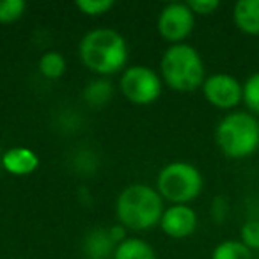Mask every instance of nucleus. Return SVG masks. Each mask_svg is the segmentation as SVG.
<instances>
[{"instance_id":"9","label":"nucleus","mask_w":259,"mask_h":259,"mask_svg":"<svg viewBox=\"0 0 259 259\" xmlns=\"http://www.w3.org/2000/svg\"><path fill=\"white\" fill-rule=\"evenodd\" d=\"M197 227V215L187 204H174L162 215V229L172 238H187Z\"/></svg>"},{"instance_id":"18","label":"nucleus","mask_w":259,"mask_h":259,"mask_svg":"<svg viewBox=\"0 0 259 259\" xmlns=\"http://www.w3.org/2000/svg\"><path fill=\"white\" fill-rule=\"evenodd\" d=\"M25 11L23 0H0V23L16 22Z\"/></svg>"},{"instance_id":"20","label":"nucleus","mask_w":259,"mask_h":259,"mask_svg":"<svg viewBox=\"0 0 259 259\" xmlns=\"http://www.w3.org/2000/svg\"><path fill=\"white\" fill-rule=\"evenodd\" d=\"M76 8L89 16H98L107 13L110 8H114V2L112 0H78Z\"/></svg>"},{"instance_id":"23","label":"nucleus","mask_w":259,"mask_h":259,"mask_svg":"<svg viewBox=\"0 0 259 259\" xmlns=\"http://www.w3.org/2000/svg\"><path fill=\"white\" fill-rule=\"evenodd\" d=\"M110 236L114 241H124V226H115L110 229Z\"/></svg>"},{"instance_id":"5","label":"nucleus","mask_w":259,"mask_h":259,"mask_svg":"<svg viewBox=\"0 0 259 259\" xmlns=\"http://www.w3.org/2000/svg\"><path fill=\"white\" fill-rule=\"evenodd\" d=\"M158 190L174 204L194 201L202 190V176L199 169L187 162H174L160 170Z\"/></svg>"},{"instance_id":"21","label":"nucleus","mask_w":259,"mask_h":259,"mask_svg":"<svg viewBox=\"0 0 259 259\" xmlns=\"http://www.w3.org/2000/svg\"><path fill=\"white\" fill-rule=\"evenodd\" d=\"M188 8L194 15H211L213 11L219 9V2L217 0H190Z\"/></svg>"},{"instance_id":"12","label":"nucleus","mask_w":259,"mask_h":259,"mask_svg":"<svg viewBox=\"0 0 259 259\" xmlns=\"http://www.w3.org/2000/svg\"><path fill=\"white\" fill-rule=\"evenodd\" d=\"M114 243L110 231L105 229H94L87 234L85 241H83V252H85L87 259H108L114 250Z\"/></svg>"},{"instance_id":"4","label":"nucleus","mask_w":259,"mask_h":259,"mask_svg":"<svg viewBox=\"0 0 259 259\" xmlns=\"http://www.w3.org/2000/svg\"><path fill=\"white\" fill-rule=\"evenodd\" d=\"M162 75L174 91H195L204 83V62L195 48L178 43L163 54Z\"/></svg>"},{"instance_id":"17","label":"nucleus","mask_w":259,"mask_h":259,"mask_svg":"<svg viewBox=\"0 0 259 259\" xmlns=\"http://www.w3.org/2000/svg\"><path fill=\"white\" fill-rule=\"evenodd\" d=\"M241 101L245 103V107L252 112V115H259V71L250 75L243 83V98Z\"/></svg>"},{"instance_id":"7","label":"nucleus","mask_w":259,"mask_h":259,"mask_svg":"<svg viewBox=\"0 0 259 259\" xmlns=\"http://www.w3.org/2000/svg\"><path fill=\"white\" fill-rule=\"evenodd\" d=\"M202 93L213 107L229 110L236 107L243 98V83L226 73H217L204 80Z\"/></svg>"},{"instance_id":"25","label":"nucleus","mask_w":259,"mask_h":259,"mask_svg":"<svg viewBox=\"0 0 259 259\" xmlns=\"http://www.w3.org/2000/svg\"><path fill=\"white\" fill-rule=\"evenodd\" d=\"M257 126H259V115H257Z\"/></svg>"},{"instance_id":"1","label":"nucleus","mask_w":259,"mask_h":259,"mask_svg":"<svg viewBox=\"0 0 259 259\" xmlns=\"http://www.w3.org/2000/svg\"><path fill=\"white\" fill-rule=\"evenodd\" d=\"M80 59L93 71L110 75L126 64L128 47L124 37L115 30L96 29L80 41Z\"/></svg>"},{"instance_id":"22","label":"nucleus","mask_w":259,"mask_h":259,"mask_svg":"<svg viewBox=\"0 0 259 259\" xmlns=\"http://www.w3.org/2000/svg\"><path fill=\"white\" fill-rule=\"evenodd\" d=\"M211 213L215 217L217 222H222L227 215V201L224 197H217L213 201V206H211Z\"/></svg>"},{"instance_id":"10","label":"nucleus","mask_w":259,"mask_h":259,"mask_svg":"<svg viewBox=\"0 0 259 259\" xmlns=\"http://www.w3.org/2000/svg\"><path fill=\"white\" fill-rule=\"evenodd\" d=\"M39 158L36 153L27 148H13L6 155H2V167L15 176H25L37 169Z\"/></svg>"},{"instance_id":"6","label":"nucleus","mask_w":259,"mask_h":259,"mask_svg":"<svg viewBox=\"0 0 259 259\" xmlns=\"http://www.w3.org/2000/svg\"><path fill=\"white\" fill-rule=\"evenodd\" d=\"M121 91L132 103L149 105L158 100L162 93L160 76L146 66H134L121 76Z\"/></svg>"},{"instance_id":"24","label":"nucleus","mask_w":259,"mask_h":259,"mask_svg":"<svg viewBox=\"0 0 259 259\" xmlns=\"http://www.w3.org/2000/svg\"><path fill=\"white\" fill-rule=\"evenodd\" d=\"M0 169H2V156H0Z\"/></svg>"},{"instance_id":"15","label":"nucleus","mask_w":259,"mask_h":259,"mask_svg":"<svg viewBox=\"0 0 259 259\" xmlns=\"http://www.w3.org/2000/svg\"><path fill=\"white\" fill-rule=\"evenodd\" d=\"M114 89H112L110 82L107 80H98L87 85V89L83 91V96H85L87 103L93 105V107H101L108 101V98L112 96Z\"/></svg>"},{"instance_id":"3","label":"nucleus","mask_w":259,"mask_h":259,"mask_svg":"<svg viewBox=\"0 0 259 259\" xmlns=\"http://www.w3.org/2000/svg\"><path fill=\"white\" fill-rule=\"evenodd\" d=\"M163 204L160 195L148 185H132L117 199V217L124 227L146 231L162 220Z\"/></svg>"},{"instance_id":"19","label":"nucleus","mask_w":259,"mask_h":259,"mask_svg":"<svg viewBox=\"0 0 259 259\" xmlns=\"http://www.w3.org/2000/svg\"><path fill=\"white\" fill-rule=\"evenodd\" d=\"M240 241L250 250L259 248V220H248L241 226Z\"/></svg>"},{"instance_id":"8","label":"nucleus","mask_w":259,"mask_h":259,"mask_svg":"<svg viewBox=\"0 0 259 259\" xmlns=\"http://www.w3.org/2000/svg\"><path fill=\"white\" fill-rule=\"evenodd\" d=\"M194 13L187 4H169L163 8L158 20V30L170 43L183 41L194 29Z\"/></svg>"},{"instance_id":"11","label":"nucleus","mask_w":259,"mask_h":259,"mask_svg":"<svg viewBox=\"0 0 259 259\" xmlns=\"http://www.w3.org/2000/svg\"><path fill=\"white\" fill-rule=\"evenodd\" d=\"M234 25L248 36H259V0H240L233 11Z\"/></svg>"},{"instance_id":"14","label":"nucleus","mask_w":259,"mask_h":259,"mask_svg":"<svg viewBox=\"0 0 259 259\" xmlns=\"http://www.w3.org/2000/svg\"><path fill=\"white\" fill-rule=\"evenodd\" d=\"M211 259H252V250L240 240H226L215 247Z\"/></svg>"},{"instance_id":"16","label":"nucleus","mask_w":259,"mask_h":259,"mask_svg":"<svg viewBox=\"0 0 259 259\" xmlns=\"http://www.w3.org/2000/svg\"><path fill=\"white\" fill-rule=\"evenodd\" d=\"M66 69V62L64 57L57 52H48L41 57L39 61V71L43 73L47 78H59L62 76Z\"/></svg>"},{"instance_id":"13","label":"nucleus","mask_w":259,"mask_h":259,"mask_svg":"<svg viewBox=\"0 0 259 259\" xmlns=\"http://www.w3.org/2000/svg\"><path fill=\"white\" fill-rule=\"evenodd\" d=\"M114 259H156V255L151 245L137 238H130L119 243L114 252Z\"/></svg>"},{"instance_id":"2","label":"nucleus","mask_w":259,"mask_h":259,"mask_svg":"<svg viewBox=\"0 0 259 259\" xmlns=\"http://www.w3.org/2000/svg\"><path fill=\"white\" fill-rule=\"evenodd\" d=\"M215 139L227 158L241 160L254 155L259 148L257 117L247 112H231L219 122Z\"/></svg>"}]
</instances>
